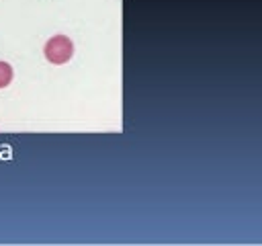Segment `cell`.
Segmentation results:
<instances>
[{
    "label": "cell",
    "mask_w": 262,
    "mask_h": 246,
    "mask_svg": "<svg viewBox=\"0 0 262 246\" xmlns=\"http://www.w3.org/2000/svg\"><path fill=\"white\" fill-rule=\"evenodd\" d=\"M43 53H45V59L49 64L61 66V64H68L72 59V55H74V43L66 35H53L51 39H47V43L43 47Z\"/></svg>",
    "instance_id": "1"
},
{
    "label": "cell",
    "mask_w": 262,
    "mask_h": 246,
    "mask_svg": "<svg viewBox=\"0 0 262 246\" xmlns=\"http://www.w3.org/2000/svg\"><path fill=\"white\" fill-rule=\"evenodd\" d=\"M12 76H14L12 66H10L8 61H2V59H0V88H6V86L12 82Z\"/></svg>",
    "instance_id": "2"
}]
</instances>
